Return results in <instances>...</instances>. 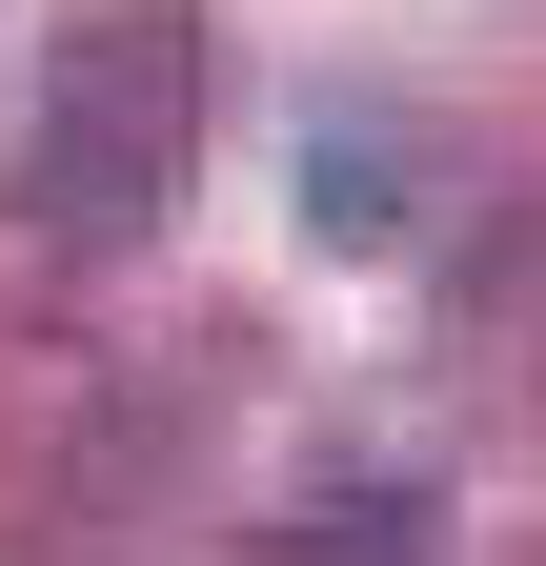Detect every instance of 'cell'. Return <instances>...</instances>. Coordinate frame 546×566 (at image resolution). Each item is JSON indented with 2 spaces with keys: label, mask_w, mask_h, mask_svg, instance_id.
Instances as JSON below:
<instances>
[{
  "label": "cell",
  "mask_w": 546,
  "mask_h": 566,
  "mask_svg": "<svg viewBox=\"0 0 546 566\" xmlns=\"http://www.w3.org/2000/svg\"><path fill=\"white\" fill-rule=\"evenodd\" d=\"M202 82H223V21H202V0H82V21L41 41L21 163H0L21 243L41 263H122L182 202V163H202Z\"/></svg>",
  "instance_id": "1"
},
{
  "label": "cell",
  "mask_w": 546,
  "mask_h": 566,
  "mask_svg": "<svg viewBox=\"0 0 546 566\" xmlns=\"http://www.w3.org/2000/svg\"><path fill=\"white\" fill-rule=\"evenodd\" d=\"M526 283H546V182H506V202H486V243L445 223V304H465V324H506Z\"/></svg>",
  "instance_id": "4"
},
{
  "label": "cell",
  "mask_w": 546,
  "mask_h": 566,
  "mask_svg": "<svg viewBox=\"0 0 546 566\" xmlns=\"http://www.w3.org/2000/svg\"><path fill=\"white\" fill-rule=\"evenodd\" d=\"M426 122L405 102H304V243H345V263H385V243H426Z\"/></svg>",
  "instance_id": "2"
},
{
  "label": "cell",
  "mask_w": 546,
  "mask_h": 566,
  "mask_svg": "<svg viewBox=\"0 0 546 566\" xmlns=\"http://www.w3.org/2000/svg\"><path fill=\"white\" fill-rule=\"evenodd\" d=\"M426 546H445V506L405 465H345V485H304V506L263 526V566H426Z\"/></svg>",
  "instance_id": "3"
}]
</instances>
